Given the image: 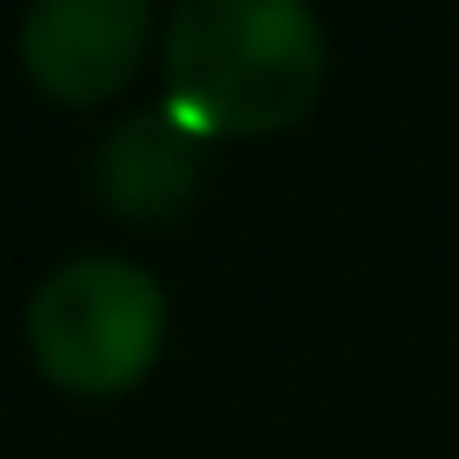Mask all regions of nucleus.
I'll use <instances>...</instances> for the list:
<instances>
[{"label":"nucleus","mask_w":459,"mask_h":459,"mask_svg":"<svg viewBox=\"0 0 459 459\" xmlns=\"http://www.w3.org/2000/svg\"><path fill=\"white\" fill-rule=\"evenodd\" d=\"M330 72V29L301 0H179L158 29V108L201 143L301 122Z\"/></svg>","instance_id":"nucleus-1"},{"label":"nucleus","mask_w":459,"mask_h":459,"mask_svg":"<svg viewBox=\"0 0 459 459\" xmlns=\"http://www.w3.org/2000/svg\"><path fill=\"white\" fill-rule=\"evenodd\" d=\"M172 330V301L165 280L122 251H79L65 265H50L22 308V337H29V366L65 387V394H129Z\"/></svg>","instance_id":"nucleus-2"},{"label":"nucleus","mask_w":459,"mask_h":459,"mask_svg":"<svg viewBox=\"0 0 459 459\" xmlns=\"http://www.w3.org/2000/svg\"><path fill=\"white\" fill-rule=\"evenodd\" d=\"M151 43H158V14L143 0H36L14 22V57L29 86L65 108L115 100L143 72Z\"/></svg>","instance_id":"nucleus-3"},{"label":"nucleus","mask_w":459,"mask_h":459,"mask_svg":"<svg viewBox=\"0 0 459 459\" xmlns=\"http://www.w3.org/2000/svg\"><path fill=\"white\" fill-rule=\"evenodd\" d=\"M201 179H208V143L179 129L158 100L136 115H115L86 158L93 201L122 222H179L201 201Z\"/></svg>","instance_id":"nucleus-4"}]
</instances>
